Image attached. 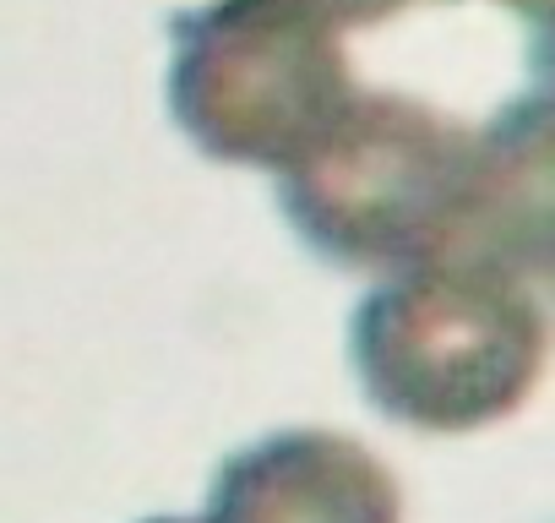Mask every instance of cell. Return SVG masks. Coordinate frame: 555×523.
Returning <instances> with one entry per match:
<instances>
[{
	"mask_svg": "<svg viewBox=\"0 0 555 523\" xmlns=\"http://www.w3.org/2000/svg\"><path fill=\"white\" fill-rule=\"evenodd\" d=\"M533 93L544 104H555V17L539 23V34H533Z\"/></svg>",
	"mask_w": 555,
	"mask_h": 523,
	"instance_id": "8992f818",
	"label": "cell"
},
{
	"mask_svg": "<svg viewBox=\"0 0 555 523\" xmlns=\"http://www.w3.org/2000/svg\"><path fill=\"white\" fill-rule=\"evenodd\" d=\"M147 523H202V518H147Z\"/></svg>",
	"mask_w": 555,
	"mask_h": 523,
	"instance_id": "9c48e42d",
	"label": "cell"
},
{
	"mask_svg": "<svg viewBox=\"0 0 555 523\" xmlns=\"http://www.w3.org/2000/svg\"><path fill=\"white\" fill-rule=\"evenodd\" d=\"M311 7L344 28H371V23H387L398 17L403 7H414V0H311Z\"/></svg>",
	"mask_w": 555,
	"mask_h": 523,
	"instance_id": "5b68a950",
	"label": "cell"
},
{
	"mask_svg": "<svg viewBox=\"0 0 555 523\" xmlns=\"http://www.w3.org/2000/svg\"><path fill=\"white\" fill-rule=\"evenodd\" d=\"M495 7H506V12H517V17H528L533 28L555 17V0H495Z\"/></svg>",
	"mask_w": 555,
	"mask_h": 523,
	"instance_id": "52a82bcc",
	"label": "cell"
},
{
	"mask_svg": "<svg viewBox=\"0 0 555 523\" xmlns=\"http://www.w3.org/2000/svg\"><path fill=\"white\" fill-rule=\"evenodd\" d=\"M474 126L409 93H349L278 169L289 229L333 268H409L463 251Z\"/></svg>",
	"mask_w": 555,
	"mask_h": 523,
	"instance_id": "7a4b0ae2",
	"label": "cell"
},
{
	"mask_svg": "<svg viewBox=\"0 0 555 523\" xmlns=\"http://www.w3.org/2000/svg\"><path fill=\"white\" fill-rule=\"evenodd\" d=\"M349 349L387 420L463 436L528 404L550 360V322L522 273L447 251L392 268L360 301Z\"/></svg>",
	"mask_w": 555,
	"mask_h": 523,
	"instance_id": "6da1fadb",
	"label": "cell"
},
{
	"mask_svg": "<svg viewBox=\"0 0 555 523\" xmlns=\"http://www.w3.org/2000/svg\"><path fill=\"white\" fill-rule=\"evenodd\" d=\"M202 523H403V496L338 431H272L223 458Z\"/></svg>",
	"mask_w": 555,
	"mask_h": 523,
	"instance_id": "277c9868",
	"label": "cell"
},
{
	"mask_svg": "<svg viewBox=\"0 0 555 523\" xmlns=\"http://www.w3.org/2000/svg\"><path fill=\"white\" fill-rule=\"evenodd\" d=\"M539 273H544V279H550V290H555V245L544 251V262H539Z\"/></svg>",
	"mask_w": 555,
	"mask_h": 523,
	"instance_id": "ba28073f",
	"label": "cell"
},
{
	"mask_svg": "<svg viewBox=\"0 0 555 523\" xmlns=\"http://www.w3.org/2000/svg\"><path fill=\"white\" fill-rule=\"evenodd\" d=\"M169 115L218 164L284 169L354 93L311 0H207L169 17Z\"/></svg>",
	"mask_w": 555,
	"mask_h": 523,
	"instance_id": "3957f363",
	"label": "cell"
}]
</instances>
